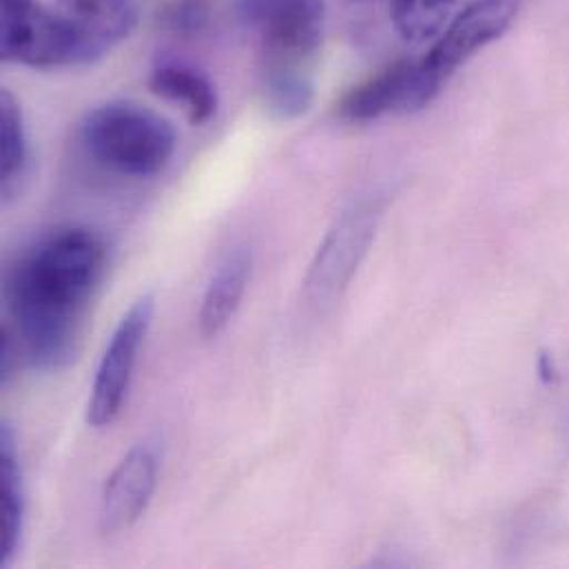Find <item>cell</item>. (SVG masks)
<instances>
[{
    "label": "cell",
    "mask_w": 569,
    "mask_h": 569,
    "mask_svg": "<svg viewBox=\"0 0 569 569\" xmlns=\"http://www.w3.org/2000/svg\"><path fill=\"white\" fill-rule=\"evenodd\" d=\"M149 89L158 98L182 107L189 122L200 127L218 113L216 84L193 64L180 60H162L151 69Z\"/></svg>",
    "instance_id": "12"
},
{
    "label": "cell",
    "mask_w": 569,
    "mask_h": 569,
    "mask_svg": "<svg viewBox=\"0 0 569 569\" xmlns=\"http://www.w3.org/2000/svg\"><path fill=\"white\" fill-rule=\"evenodd\" d=\"M53 9L73 33L84 67L102 60L138 27V0H56Z\"/></svg>",
    "instance_id": "10"
},
{
    "label": "cell",
    "mask_w": 569,
    "mask_h": 569,
    "mask_svg": "<svg viewBox=\"0 0 569 569\" xmlns=\"http://www.w3.org/2000/svg\"><path fill=\"white\" fill-rule=\"evenodd\" d=\"M211 18L209 0H176L162 11V27L176 36L200 33Z\"/></svg>",
    "instance_id": "16"
},
{
    "label": "cell",
    "mask_w": 569,
    "mask_h": 569,
    "mask_svg": "<svg viewBox=\"0 0 569 569\" xmlns=\"http://www.w3.org/2000/svg\"><path fill=\"white\" fill-rule=\"evenodd\" d=\"M80 140L100 167L133 180L164 171L178 147L173 124L133 100H109L91 109L80 122Z\"/></svg>",
    "instance_id": "3"
},
{
    "label": "cell",
    "mask_w": 569,
    "mask_h": 569,
    "mask_svg": "<svg viewBox=\"0 0 569 569\" xmlns=\"http://www.w3.org/2000/svg\"><path fill=\"white\" fill-rule=\"evenodd\" d=\"M426 107L419 60L401 58L352 87L337 102V116L348 122H372L388 113H415Z\"/></svg>",
    "instance_id": "8"
},
{
    "label": "cell",
    "mask_w": 569,
    "mask_h": 569,
    "mask_svg": "<svg viewBox=\"0 0 569 569\" xmlns=\"http://www.w3.org/2000/svg\"><path fill=\"white\" fill-rule=\"evenodd\" d=\"M253 271V256L249 247L238 244L220 260L202 297L200 332L204 339L218 337L236 317Z\"/></svg>",
    "instance_id": "11"
},
{
    "label": "cell",
    "mask_w": 569,
    "mask_h": 569,
    "mask_svg": "<svg viewBox=\"0 0 569 569\" xmlns=\"http://www.w3.org/2000/svg\"><path fill=\"white\" fill-rule=\"evenodd\" d=\"M242 18L260 40V98L278 122L308 113L323 40V0H242Z\"/></svg>",
    "instance_id": "2"
},
{
    "label": "cell",
    "mask_w": 569,
    "mask_h": 569,
    "mask_svg": "<svg viewBox=\"0 0 569 569\" xmlns=\"http://www.w3.org/2000/svg\"><path fill=\"white\" fill-rule=\"evenodd\" d=\"M0 56L29 69L84 67L80 47L53 7L40 0H2Z\"/></svg>",
    "instance_id": "6"
},
{
    "label": "cell",
    "mask_w": 569,
    "mask_h": 569,
    "mask_svg": "<svg viewBox=\"0 0 569 569\" xmlns=\"http://www.w3.org/2000/svg\"><path fill=\"white\" fill-rule=\"evenodd\" d=\"M24 528V483L16 435L9 423L0 430V566H11Z\"/></svg>",
    "instance_id": "13"
},
{
    "label": "cell",
    "mask_w": 569,
    "mask_h": 569,
    "mask_svg": "<svg viewBox=\"0 0 569 569\" xmlns=\"http://www.w3.org/2000/svg\"><path fill=\"white\" fill-rule=\"evenodd\" d=\"M381 211L379 198L359 200L337 218L323 238L303 280V299L315 312H328L341 301L372 244Z\"/></svg>",
    "instance_id": "4"
},
{
    "label": "cell",
    "mask_w": 569,
    "mask_h": 569,
    "mask_svg": "<svg viewBox=\"0 0 569 569\" xmlns=\"http://www.w3.org/2000/svg\"><path fill=\"white\" fill-rule=\"evenodd\" d=\"M523 0H472L439 33L432 49L419 60V82L430 104L475 53L499 40L517 20Z\"/></svg>",
    "instance_id": "5"
},
{
    "label": "cell",
    "mask_w": 569,
    "mask_h": 569,
    "mask_svg": "<svg viewBox=\"0 0 569 569\" xmlns=\"http://www.w3.org/2000/svg\"><path fill=\"white\" fill-rule=\"evenodd\" d=\"M29 176V140L24 118L11 91L0 96V191L9 204L24 187Z\"/></svg>",
    "instance_id": "14"
},
{
    "label": "cell",
    "mask_w": 569,
    "mask_h": 569,
    "mask_svg": "<svg viewBox=\"0 0 569 569\" xmlns=\"http://www.w3.org/2000/svg\"><path fill=\"white\" fill-rule=\"evenodd\" d=\"M457 0H390V18L406 42H426L439 36Z\"/></svg>",
    "instance_id": "15"
},
{
    "label": "cell",
    "mask_w": 569,
    "mask_h": 569,
    "mask_svg": "<svg viewBox=\"0 0 569 569\" xmlns=\"http://www.w3.org/2000/svg\"><path fill=\"white\" fill-rule=\"evenodd\" d=\"M104 271L107 244L87 227L51 231L13 260L4 301L16 346L31 368L60 372L76 361Z\"/></svg>",
    "instance_id": "1"
},
{
    "label": "cell",
    "mask_w": 569,
    "mask_h": 569,
    "mask_svg": "<svg viewBox=\"0 0 569 569\" xmlns=\"http://www.w3.org/2000/svg\"><path fill=\"white\" fill-rule=\"evenodd\" d=\"M158 483V457L149 446L131 448L107 477L100 492V530L120 535L147 512Z\"/></svg>",
    "instance_id": "9"
},
{
    "label": "cell",
    "mask_w": 569,
    "mask_h": 569,
    "mask_svg": "<svg viewBox=\"0 0 569 569\" xmlns=\"http://www.w3.org/2000/svg\"><path fill=\"white\" fill-rule=\"evenodd\" d=\"M153 312L156 297L147 292L131 303V308L116 326L91 386V397L87 406L89 426L107 428L120 417L131 388L140 348L153 321Z\"/></svg>",
    "instance_id": "7"
}]
</instances>
